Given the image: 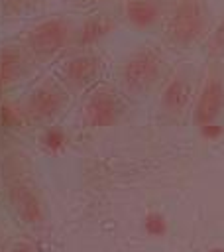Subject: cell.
Masks as SVG:
<instances>
[{
	"mask_svg": "<svg viewBox=\"0 0 224 252\" xmlns=\"http://www.w3.org/2000/svg\"><path fill=\"white\" fill-rule=\"evenodd\" d=\"M200 128H202V134L208 136V138H214V136H218L222 132V128H218L214 122L212 124H206V126H200Z\"/></svg>",
	"mask_w": 224,
	"mask_h": 252,
	"instance_id": "cell-16",
	"label": "cell"
},
{
	"mask_svg": "<svg viewBox=\"0 0 224 252\" xmlns=\"http://www.w3.org/2000/svg\"><path fill=\"white\" fill-rule=\"evenodd\" d=\"M65 102H67L65 91L57 83L47 81L37 85L29 93L26 100V114L33 120H49L63 110Z\"/></svg>",
	"mask_w": 224,
	"mask_h": 252,
	"instance_id": "cell-5",
	"label": "cell"
},
{
	"mask_svg": "<svg viewBox=\"0 0 224 252\" xmlns=\"http://www.w3.org/2000/svg\"><path fill=\"white\" fill-rule=\"evenodd\" d=\"M208 6L204 0H177L169 20L167 37L179 47H191L206 35Z\"/></svg>",
	"mask_w": 224,
	"mask_h": 252,
	"instance_id": "cell-1",
	"label": "cell"
},
{
	"mask_svg": "<svg viewBox=\"0 0 224 252\" xmlns=\"http://www.w3.org/2000/svg\"><path fill=\"white\" fill-rule=\"evenodd\" d=\"M114 20L108 18V16H92L88 18L81 30H79V43L81 45H90V43H96L98 39H102L104 35H108L112 30H114Z\"/></svg>",
	"mask_w": 224,
	"mask_h": 252,
	"instance_id": "cell-12",
	"label": "cell"
},
{
	"mask_svg": "<svg viewBox=\"0 0 224 252\" xmlns=\"http://www.w3.org/2000/svg\"><path fill=\"white\" fill-rule=\"evenodd\" d=\"M24 71V55L18 47L6 45L0 49V89L10 87Z\"/></svg>",
	"mask_w": 224,
	"mask_h": 252,
	"instance_id": "cell-11",
	"label": "cell"
},
{
	"mask_svg": "<svg viewBox=\"0 0 224 252\" xmlns=\"http://www.w3.org/2000/svg\"><path fill=\"white\" fill-rule=\"evenodd\" d=\"M94 2H102V0H94Z\"/></svg>",
	"mask_w": 224,
	"mask_h": 252,
	"instance_id": "cell-19",
	"label": "cell"
},
{
	"mask_svg": "<svg viewBox=\"0 0 224 252\" xmlns=\"http://www.w3.org/2000/svg\"><path fill=\"white\" fill-rule=\"evenodd\" d=\"M145 230L149 234H155V236L161 234L165 230V219L161 215H157V213L147 215V219H145Z\"/></svg>",
	"mask_w": 224,
	"mask_h": 252,
	"instance_id": "cell-15",
	"label": "cell"
},
{
	"mask_svg": "<svg viewBox=\"0 0 224 252\" xmlns=\"http://www.w3.org/2000/svg\"><path fill=\"white\" fill-rule=\"evenodd\" d=\"M163 59L161 55L151 47H140L132 51L120 69V79L124 87L132 93L147 91L161 75Z\"/></svg>",
	"mask_w": 224,
	"mask_h": 252,
	"instance_id": "cell-2",
	"label": "cell"
},
{
	"mask_svg": "<svg viewBox=\"0 0 224 252\" xmlns=\"http://www.w3.org/2000/svg\"><path fill=\"white\" fill-rule=\"evenodd\" d=\"M73 35V26L63 18H49L35 24L28 35L26 43L29 51L37 57H51L61 51Z\"/></svg>",
	"mask_w": 224,
	"mask_h": 252,
	"instance_id": "cell-3",
	"label": "cell"
},
{
	"mask_svg": "<svg viewBox=\"0 0 224 252\" xmlns=\"http://www.w3.org/2000/svg\"><path fill=\"white\" fill-rule=\"evenodd\" d=\"M191 91H193V85H191L189 75L185 71H179L165 83V87L161 91V100H159L161 108L167 114L185 112V108L191 102Z\"/></svg>",
	"mask_w": 224,
	"mask_h": 252,
	"instance_id": "cell-8",
	"label": "cell"
},
{
	"mask_svg": "<svg viewBox=\"0 0 224 252\" xmlns=\"http://www.w3.org/2000/svg\"><path fill=\"white\" fill-rule=\"evenodd\" d=\"M98 69H100V59L92 53H83V55L71 57L63 65V77L71 87L83 89L94 81V77L98 75Z\"/></svg>",
	"mask_w": 224,
	"mask_h": 252,
	"instance_id": "cell-9",
	"label": "cell"
},
{
	"mask_svg": "<svg viewBox=\"0 0 224 252\" xmlns=\"http://www.w3.org/2000/svg\"><path fill=\"white\" fill-rule=\"evenodd\" d=\"M83 112L90 128H108L118 122L122 114V102L112 91L98 89L88 96Z\"/></svg>",
	"mask_w": 224,
	"mask_h": 252,
	"instance_id": "cell-7",
	"label": "cell"
},
{
	"mask_svg": "<svg viewBox=\"0 0 224 252\" xmlns=\"http://www.w3.org/2000/svg\"><path fill=\"white\" fill-rule=\"evenodd\" d=\"M12 252H35L29 244H16L14 248H12Z\"/></svg>",
	"mask_w": 224,
	"mask_h": 252,
	"instance_id": "cell-17",
	"label": "cell"
},
{
	"mask_svg": "<svg viewBox=\"0 0 224 252\" xmlns=\"http://www.w3.org/2000/svg\"><path fill=\"white\" fill-rule=\"evenodd\" d=\"M210 252H224V248H212Z\"/></svg>",
	"mask_w": 224,
	"mask_h": 252,
	"instance_id": "cell-18",
	"label": "cell"
},
{
	"mask_svg": "<svg viewBox=\"0 0 224 252\" xmlns=\"http://www.w3.org/2000/svg\"><path fill=\"white\" fill-rule=\"evenodd\" d=\"M224 108V75L220 71L208 73L195 106V118L198 126L212 124Z\"/></svg>",
	"mask_w": 224,
	"mask_h": 252,
	"instance_id": "cell-6",
	"label": "cell"
},
{
	"mask_svg": "<svg viewBox=\"0 0 224 252\" xmlns=\"http://www.w3.org/2000/svg\"><path fill=\"white\" fill-rule=\"evenodd\" d=\"M63 144H65V136H63L61 130L51 128V130L45 132V136H43V146H45V148H49V150H59Z\"/></svg>",
	"mask_w": 224,
	"mask_h": 252,
	"instance_id": "cell-14",
	"label": "cell"
},
{
	"mask_svg": "<svg viewBox=\"0 0 224 252\" xmlns=\"http://www.w3.org/2000/svg\"><path fill=\"white\" fill-rule=\"evenodd\" d=\"M208 53L210 55H224V18L222 22L216 26V30L212 32V35L208 37Z\"/></svg>",
	"mask_w": 224,
	"mask_h": 252,
	"instance_id": "cell-13",
	"label": "cell"
},
{
	"mask_svg": "<svg viewBox=\"0 0 224 252\" xmlns=\"http://www.w3.org/2000/svg\"><path fill=\"white\" fill-rule=\"evenodd\" d=\"M8 199L18 215V219L26 224H39L43 222L45 211L39 193L35 191L33 183L22 175H12L8 181Z\"/></svg>",
	"mask_w": 224,
	"mask_h": 252,
	"instance_id": "cell-4",
	"label": "cell"
},
{
	"mask_svg": "<svg viewBox=\"0 0 224 252\" xmlns=\"http://www.w3.org/2000/svg\"><path fill=\"white\" fill-rule=\"evenodd\" d=\"M126 20L138 30H149L161 20V8L155 0H126Z\"/></svg>",
	"mask_w": 224,
	"mask_h": 252,
	"instance_id": "cell-10",
	"label": "cell"
}]
</instances>
